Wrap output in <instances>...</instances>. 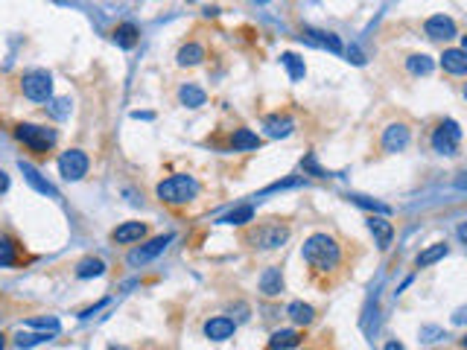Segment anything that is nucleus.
<instances>
[{"label": "nucleus", "instance_id": "33", "mask_svg": "<svg viewBox=\"0 0 467 350\" xmlns=\"http://www.w3.org/2000/svg\"><path fill=\"white\" fill-rule=\"evenodd\" d=\"M30 327H39V330H47V333H59V321L56 318H32Z\"/></svg>", "mask_w": 467, "mask_h": 350}, {"label": "nucleus", "instance_id": "10", "mask_svg": "<svg viewBox=\"0 0 467 350\" xmlns=\"http://www.w3.org/2000/svg\"><path fill=\"white\" fill-rule=\"evenodd\" d=\"M426 35L429 39H435V41H450V39H456V21L447 18V15H433L426 21Z\"/></svg>", "mask_w": 467, "mask_h": 350}, {"label": "nucleus", "instance_id": "26", "mask_svg": "<svg viewBox=\"0 0 467 350\" xmlns=\"http://www.w3.org/2000/svg\"><path fill=\"white\" fill-rule=\"evenodd\" d=\"M287 312L295 324H313V318H315V309L310 304H301V301H292Z\"/></svg>", "mask_w": 467, "mask_h": 350}, {"label": "nucleus", "instance_id": "3", "mask_svg": "<svg viewBox=\"0 0 467 350\" xmlns=\"http://www.w3.org/2000/svg\"><path fill=\"white\" fill-rule=\"evenodd\" d=\"M15 137L30 149V152H50V149L56 146V129H47V126H35V123H21V126L15 129Z\"/></svg>", "mask_w": 467, "mask_h": 350}, {"label": "nucleus", "instance_id": "11", "mask_svg": "<svg viewBox=\"0 0 467 350\" xmlns=\"http://www.w3.org/2000/svg\"><path fill=\"white\" fill-rule=\"evenodd\" d=\"M301 39H304L307 44H313V47L330 50V53H342V41H339V35H333V32H324V30H313V27H304Z\"/></svg>", "mask_w": 467, "mask_h": 350}, {"label": "nucleus", "instance_id": "31", "mask_svg": "<svg viewBox=\"0 0 467 350\" xmlns=\"http://www.w3.org/2000/svg\"><path fill=\"white\" fill-rule=\"evenodd\" d=\"M351 202H353V205H360V207H368V210H377V214H383V216H388V214H391V207H388V205L374 202V198H365V196H351Z\"/></svg>", "mask_w": 467, "mask_h": 350}, {"label": "nucleus", "instance_id": "2", "mask_svg": "<svg viewBox=\"0 0 467 350\" xmlns=\"http://www.w3.org/2000/svg\"><path fill=\"white\" fill-rule=\"evenodd\" d=\"M158 198L167 205H187L193 202L196 196H199V181L193 178V175H169L167 181L158 184Z\"/></svg>", "mask_w": 467, "mask_h": 350}, {"label": "nucleus", "instance_id": "32", "mask_svg": "<svg viewBox=\"0 0 467 350\" xmlns=\"http://www.w3.org/2000/svg\"><path fill=\"white\" fill-rule=\"evenodd\" d=\"M41 342H47V333H18L15 336V344L18 347H35V344H41Z\"/></svg>", "mask_w": 467, "mask_h": 350}, {"label": "nucleus", "instance_id": "16", "mask_svg": "<svg viewBox=\"0 0 467 350\" xmlns=\"http://www.w3.org/2000/svg\"><path fill=\"white\" fill-rule=\"evenodd\" d=\"M368 231L374 234V240H377V245L383 248V251L391 245V240H395V225H391L388 219H383V216H371V219H368Z\"/></svg>", "mask_w": 467, "mask_h": 350}, {"label": "nucleus", "instance_id": "24", "mask_svg": "<svg viewBox=\"0 0 467 350\" xmlns=\"http://www.w3.org/2000/svg\"><path fill=\"white\" fill-rule=\"evenodd\" d=\"M202 59H205V47L196 44V41L184 44V47L178 50V65H181V68H196Z\"/></svg>", "mask_w": 467, "mask_h": 350}, {"label": "nucleus", "instance_id": "28", "mask_svg": "<svg viewBox=\"0 0 467 350\" xmlns=\"http://www.w3.org/2000/svg\"><path fill=\"white\" fill-rule=\"evenodd\" d=\"M280 61H284V68L289 70V79H292V82H301V79H304V73H307L304 59H298L295 53H284V56H280Z\"/></svg>", "mask_w": 467, "mask_h": 350}, {"label": "nucleus", "instance_id": "18", "mask_svg": "<svg viewBox=\"0 0 467 350\" xmlns=\"http://www.w3.org/2000/svg\"><path fill=\"white\" fill-rule=\"evenodd\" d=\"M450 254V248H447V243H435V245H429V248H424L421 254L415 257V266L417 269H426V266H433V262H438V260H444Z\"/></svg>", "mask_w": 467, "mask_h": 350}, {"label": "nucleus", "instance_id": "34", "mask_svg": "<svg viewBox=\"0 0 467 350\" xmlns=\"http://www.w3.org/2000/svg\"><path fill=\"white\" fill-rule=\"evenodd\" d=\"M301 167H304L307 172H313V175H318V178H324V175H327V172H324L322 167H318V164H315V155H307Z\"/></svg>", "mask_w": 467, "mask_h": 350}, {"label": "nucleus", "instance_id": "22", "mask_svg": "<svg viewBox=\"0 0 467 350\" xmlns=\"http://www.w3.org/2000/svg\"><path fill=\"white\" fill-rule=\"evenodd\" d=\"M304 336L298 330H278L272 333V339H269V347L272 350H289V347H298Z\"/></svg>", "mask_w": 467, "mask_h": 350}, {"label": "nucleus", "instance_id": "17", "mask_svg": "<svg viewBox=\"0 0 467 350\" xmlns=\"http://www.w3.org/2000/svg\"><path fill=\"white\" fill-rule=\"evenodd\" d=\"M263 126H266V134H269V137H289L292 129H295V123H292V117H287V114H272V117L263 120Z\"/></svg>", "mask_w": 467, "mask_h": 350}, {"label": "nucleus", "instance_id": "20", "mask_svg": "<svg viewBox=\"0 0 467 350\" xmlns=\"http://www.w3.org/2000/svg\"><path fill=\"white\" fill-rule=\"evenodd\" d=\"M260 292L269 295V298H275L284 292V278H280V269H266L260 274Z\"/></svg>", "mask_w": 467, "mask_h": 350}, {"label": "nucleus", "instance_id": "41", "mask_svg": "<svg viewBox=\"0 0 467 350\" xmlns=\"http://www.w3.org/2000/svg\"><path fill=\"white\" fill-rule=\"evenodd\" d=\"M456 187H459V190H467V172H464V175H461V178L456 181Z\"/></svg>", "mask_w": 467, "mask_h": 350}, {"label": "nucleus", "instance_id": "37", "mask_svg": "<svg viewBox=\"0 0 467 350\" xmlns=\"http://www.w3.org/2000/svg\"><path fill=\"white\" fill-rule=\"evenodd\" d=\"M68 105H70V103H68V99H59V103H56V108H53V111H56V114H59V117H65V114H68Z\"/></svg>", "mask_w": 467, "mask_h": 350}, {"label": "nucleus", "instance_id": "21", "mask_svg": "<svg viewBox=\"0 0 467 350\" xmlns=\"http://www.w3.org/2000/svg\"><path fill=\"white\" fill-rule=\"evenodd\" d=\"M100 274H105V262L100 257H82L76 262V278L91 280V278H100Z\"/></svg>", "mask_w": 467, "mask_h": 350}, {"label": "nucleus", "instance_id": "35", "mask_svg": "<svg viewBox=\"0 0 467 350\" xmlns=\"http://www.w3.org/2000/svg\"><path fill=\"white\" fill-rule=\"evenodd\" d=\"M421 336H424V342H438V339H444V330H438V327H424Z\"/></svg>", "mask_w": 467, "mask_h": 350}, {"label": "nucleus", "instance_id": "15", "mask_svg": "<svg viewBox=\"0 0 467 350\" xmlns=\"http://www.w3.org/2000/svg\"><path fill=\"white\" fill-rule=\"evenodd\" d=\"M114 243L120 245H132V243H141L146 236V222H123L120 228H114Z\"/></svg>", "mask_w": 467, "mask_h": 350}, {"label": "nucleus", "instance_id": "39", "mask_svg": "<svg viewBox=\"0 0 467 350\" xmlns=\"http://www.w3.org/2000/svg\"><path fill=\"white\" fill-rule=\"evenodd\" d=\"M453 321H456V324H464V321H467V309H456V316H453Z\"/></svg>", "mask_w": 467, "mask_h": 350}, {"label": "nucleus", "instance_id": "6", "mask_svg": "<svg viewBox=\"0 0 467 350\" xmlns=\"http://www.w3.org/2000/svg\"><path fill=\"white\" fill-rule=\"evenodd\" d=\"M88 167H91V158L82 152V149H68V152H61L59 158V172L65 175L68 181H79L88 175Z\"/></svg>", "mask_w": 467, "mask_h": 350}, {"label": "nucleus", "instance_id": "40", "mask_svg": "<svg viewBox=\"0 0 467 350\" xmlns=\"http://www.w3.org/2000/svg\"><path fill=\"white\" fill-rule=\"evenodd\" d=\"M459 240L467 245V222H461V225H459Z\"/></svg>", "mask_w": 467, "mask_h": 350}, {"label": "nucleus", "instance_id": "38", "mask_svg": "<svg viewBox=\"0 0 467 350\" xmlns=\"http://www.w3.org/2000/svg\"><path fill=\"white\" fill-rule=\"evenodd\" d=\"M6 190H9V175L0 169V193H6Z\"/></svg>", "mask_w": 467, "mask_h": 350}, {"label": "nucleus", "instance_id": "5", "mask_svg": "<svg viewBox=\"0 0 467 350\" xmlns=\"http://www.w3.org/2000/svg\"><path fill=\"white\" fill-rule=\"evenodd\" d=\"M287 240H289V228L284 222H266L251 234V243L257 248H263V251H275V248H280Z\"/></svg>", "mask_w": 467, "mask_h": 350}, {"label": "nucleus", "instance_id": "25", "mask_svg": "<svg viewBox=\"0 0 467 350\" xmlns=\"http://www.w3.org/2000/svg\"><path fill=\"white\" fill-rule=\"evenodd\" d=\"M178 99H181V105H187V108H202L207 103V94L202 91V88H196V85H181Z\"/></svg>", "mask_w": 467, "mask_h": 350}, {"label": "nucleus", "instance_id": "44", "mask_svg": "<svg viewBox=\"0 0 467 350\" xmlns=\"http://www.w3.org/2000/svg\"><path fill=\"white\" fill-rule=\"evenodd\" d=\"M461 347H464V350H467V336H464V339H461Z\"/></svg>", "mask_w": 467, "mask_h": 350}, {"label": "nucleus", "instance_id": "4", "mask_svg": "<svg viewBox=\"0 0 467 350\" xmlns=\"http://www.w3.org/2000/svg\"><path fill=\"white\" fill-rule=\"evenodd\" d=\"M21 91L32 103H47L53 96V76L47 70H30L21 76Z\"/></svg>", "mask_w": 467, "mask_h": 350}, {"label": "nucleus", "instance_id": "23", "mask_svg": "<svg viewBox=\"0 0 467 350\" xmlns=\"http://www.w3.org/2000/svg\"><path fill=\"white\" fill-rule=\"evenodd\" d=\"M138 35H141V30L134 27L132 21H126V23H120V27L114 30V44L123 47V50H132L134 44H138Z\"/></svg>", "mask_w": 467, "mask_h": 350}, {"label": "nucleus", "instance_id": "19", "mask_svg": "<svg viewBox=\"0 0 467 350\" xmlns=\"http://www.w3.org/2000/svg\"><path fill=\"white\" fill-rule=\"evenodd\" d=\"M231 146H234V152H251V149L260 146V137L251 129H237L231 134Z\"/></svg>", "mask_w": 467, "mask_h": 350}, {"label": "nucleus", "instance_id": "47", "mask_svg": "<svg viewBox=\"0 0 467 350\" xmlns=\"http://www.w3.org/2000/svg\"><path fill=\"white\" fill-rule=\"evenodd\" d=\"M464 99H467V85H464Z\"/></svg>", "mask_w": 467, "mask_h": 350}, {"label": "nucleus", "instance_id": "42", "mask_svg": "<svg viewBox=\"0 0 467 350\" xmlns=\"http://www.w3.org/2000/svg\"><path fill=\"white\" fill-rule=\"evenodd\" d=\"M386 350H406V347H403L400 342H388V344H386Z\"/></svg>", "mask_w": 467, "mask_h": 350}, {"label": "nucleus", "instance_id": "8", "mask_svg": "<svg viewBox=\"0 0 467 350\" xmlns=\"http://www.w3.org/2000/svg\"><path fill=\"white\" fill-rule=\"evenodd\" d=\"M173 243V234H164V236H155V240H149L146 245H141L138 251H132L129 254V266H143V262H149L155 260L158 254H164V248Z\"/></svg>", "mask_w": 467, "mask_h": 350}, {"label": "nucleus", "instance_id": "43", "mask_svg": "<svg viewBox=\"0 0 467 350\" xmlns=\"http://www.w3.org/2000/svg\"><path fill=\"white\" fill-rule=\"evenodd\" d=\"M3 344H6V336H3V333H0V350H3Z\"/></svg>", "mask_w": 467, "mask_h": 350}, {"label": "nucleus", "instance_id": "13", "mask_svg": "<svg viewBox=\"0 0 467 350\" xmlns=\"http://www.w3.org/2000/svg\"><path fill=\"white\" fill-rule=\"evenodd\" d=\"M234 330H237V324H234L228 316H216V318H211L205 324V336L211 342H228L234 336Z\"/></svg>", "mask_w": 467, "mask_h": 350}, {"label": "nucleus", "instance_id": "45", "mask_svg": "<svg viewBox=\"0 0 467 350\" xmlns=\"http://www.w3.org/2000/svg\"><path fill=\"white\" fill-rule=\"evenodd\" d=\"M108 350H126V347H117V344H114V347H108Z\"/></svg>", "mask_w": 467, "mask_h": 350}, {"label": "nucleus", "instance_id": "46", "mask_svg": "<svg viewBox=\"0 0 467 350\" xmlns=\"http://www.w3.org/2000/svg\"><path fill=\"white\" fill-rule=\"evenodd\" d=\"M464 50H467V35H464Z\"/></svg>", "mask_w": 467, "mask_h": 350}, {"label": "nucleus", "instance_id": "27", "mask_svg": "<svg viewBox=\"0 0 467 350\" xmlns=\"http://www.w3.org/2000/svg\"><path fill=\"white\" fill-rule=\"evenodd\" d=\"M254 219V207L251 205H240V207H234L231 214H225L222 219V225H245V222H251Z\"/></svg>", "mask_w": 467, "mask_h": 350}, {"label": "nucleus", "instance_id": "7", "mask_svg": "<svg viewBox=\"0 0 467 350\" xmlns=\"http://www.w3.org/2000/svg\"><path fill=\"white\" fill-rule=\"evenodd\" d=\"M459 141H461V129L456 120H444L441 126L435 129L433 134V149L438 155H456L459 149Z\"/></svg>", "mask_w": 467, "mask_h": 350}, {"label": "nucleus", "instance_id": "29", "mask_svg": "<svg viewBox=\"0 0 467 350\" xmlns=\"http://www.w3.org/2000/svg\"><path fill=\"white\" fill-rule=\"evenodd\" d=\"M406 68L415 73V76H426V73H433V68H435V61L429 59V56H424V53H417V56H409V61H406Z\"/></svg>", "mask_w": 467, "mask_h": 350}, {"label": "nucleus", "instance_id": "36", "mask_svg": "<svg viewBox=\"0 0 467 350\" xmlns=\"http://www.w3.org/2000/svg\"><path fill=\"white\" fill-rule=\"evenodd\" d=\"M348 59L353 61V65H365V59H362V53H360V47H351V50H348Z\"/></svg>", "mask_w": 467, "mask_h": 350}, {"label": "nucleus", "instance_id": "9", "mask_svg": "<svg viewBox=\"0 0 467 350\" xmlns=\"http://www.w3.org/2000/svg\"><path fill=\"white\" fill-rule=\"evenodd\" d=\"M18 169L23 172V178H27V184L32 187V190H39L41 196H50V198H59V190H56V187H53L50 181H47V178H44V175H41L39 169H35L32 164H27V161H18Z\"/></svg>", "mask_w": 467, "mask_h": 350}, {"label": "nucleus", "instance_id": "12", "mask_svg": "<svg viewBox=\"0 0 467 350\" xmlns=\"http://www.w3.org/2000/svg\"><path fill=\"white\" fill-rule=\"evenodd\" d=\"M441 68H444L447 73H453V76H467V50L461 47H450L441 53Z\"/></svg>", "mask_w": 467, "mask_h": 350}, {"label": "nucleus", "instance_id": "14", "mask_svg": "<svg viewBox=\"0 0 467 350\" xmlns=\"http://www.w3.org/2000/svg\"><path fill=\"white\" fill-rule=\"evenodd\" d=\"M409 146V129L403 123H395L383 132V149L386 152H403Z\"/></svg>", "mask_w": 467, "mask_h": 350}, {"label": "nucleus", "instance_id": "1", "mask_svg": "<svg viewBox=\"0 0 467 350\" xmlns=\"http://www.w3.org/2000/svg\"><path fill=\"white\" fill-rule=\"evenodd\" d=\"M301 254H304L307 266L313 271H322V274L339 269V262H342V248L330 234H313L310 240L304 243Z\"/></svg>", "mask_w": 467, "mask_h": 350}, {"label": "nucleus", "instance_id": "30", "mask_svg": "<svg viewBox=\"0 0 467 350\" xmlns=\"http://www.w3.org/2000/svg\"><path fill=\"white\" fill-rule=\"evenodd\" d=\"M18 262V245L12 240H0V266H15Z\"/></svg>", "mask_w": 467, "mask_h": 350}]
</instances>
